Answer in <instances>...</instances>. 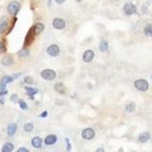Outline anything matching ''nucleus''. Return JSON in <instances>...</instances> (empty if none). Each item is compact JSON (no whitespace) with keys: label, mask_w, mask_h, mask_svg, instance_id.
I'll return each instance as SVG.
<instances>
[{"label":"nucleus","mask_w":152,"mask_h":152,"mask_svg":"<svg viewBox=\"0 0 152 152\" xmlns=\"http://www.w3.org/2000/svg\"><path fill=\"white\" fill-rule=\"evenodd\" d=\"M20 9V3L17 0H13L7 6V12L11 16H16Z\"/></svg>","instance_id":"1"},{"label":"nucleus","mask_w":152,"mask_h":152,"mask_svg":"<svg viewBox=\"0 0 152 152\" xmlns=\"http://www.w3.org/2000/svg\"><path fill=\"white\" fill-rule=\"evenodd\" d=\"M35 36H36V34L34 33L33 28L31 27L29 29L27 36H26V38H25V41H24L25 47H28V46H29L30 44H31V43L33 42V40H34V38H35Z\"/></svg>","instance_id":"5"},{"label":"nucleus","mask_w":152,"mask_h":152,"mask_svg":"<svg viewBox=\"0 0 152 152\" xmlns=\"http://www.w3.org/2000/svg\"><path fill=\"white\" fill-rule=\"evenodd\" d=\"M149 138H150V134H149V132L142 133L140 136L138 137V139H139V141L142 142V143H145V142H147V141H149Z\"/></svg>","instance_id":"18"},{"label":"nucleus","mask_w":152,"mask_h":152,"mask_svg":"<svg viewBox=\"0 0 152 152\" xmlns=\"http://www.w3.org/2000/svg\"><path fill=\"white\" fill-rule=\"evenodd\" d=\"M17 152H29V149H25V147H20V149H19V150Z\"/></svg>","instance_id":"30"},{"label":"nucleus","mask_w":152,"mask_h":152,"mask_svg":"<svg viewBox=\"0 0 152 152\" xmlns=\"http://www.w3.org/2000/svg\"><path fill=\"white\" fill-rule=\"evenodd\" d=\"M6 51V48L5 46L3 45V43L2 42H0V54L1 53H4Z\"/></svg>","instance_id":"29"},{"label":"nucleus","mask_w":152,"mask_h":152,"mask_svg":"<svg viewBox=\"0 0 152 152\" xmlns=\"http://www.w3.org/2000/svg\"><path fill=\"white\" fill-rule=\"evenodd\" d=\"M125 108H127V112H133L135 110V108H136V106H135L134 103H130L127 106V107H125Z\"/></svg>","instance_id":"26"},{"label":"nucleus","mask_w":152,"mask_h":152,"mask_svg":"<svg viewBox=\"0 0 152 152\" xmlns=\"http://www.w3.org/2000/svg\"><path fill=\"white\" fill-rule=\"evenodd\" d=\"M14 149V146H13L12 143L10 142H7L4 144L2 147V152H12Z\"/></svg>","instance_id":"16"},{"label":"nucleus","mask_w":152,"mask_h":152,"mask_svg":"<svg viewBox=\"0 0 152 152\" xmlns=\"http://www.w3.org/2000/svg\"><path fill=\"white\" fill-rule=\"evenodd\" d=\"M33 30H34V33L36 34V35H38V34H40L43 30H44V24L43 23H40V22H38V23H36L35 25L33 26Z\"/></svg>","instance_id":"11"},{"label":"nucleus","mask_w":152,"mask_h":152,"mask_svg":"<svg viewBox=\"0 0 152 152\" xmlns=\"http://www.w3.org/2000/svg\"><path fill=\"white\" fill-rule=\"evenodd\" d=\"M60 48L56 44L50 45L47 49V53L50 56H51V57H57V56L60 55Z\"/></svg>","instance_id":"4"},{"label":"nucleus","mask_w":152,"mask_h":152,"mask_svg":"<svg viewBox=\"0 0 152 152\" xmlns=\"http://www.w3.org/2000/svg\"><path fill=\"white\" fill-rule=\"evenodd\" d=\"M52 26L56 29H63L65 28V26H66V22H65V20L62 19L56 18L52 21Z\"/></svg>","instance_id":"6"},{"label":"nucleus","mask_w":152,"mask_h":152,"mask_svg":"<svg viewBox=\"0 0 152 152\" xmlns=\"http://www.w3.org/2000/svg\"><path fill=\"white\" fill-rule=\"evenodd\" d=\"M29 55V50L25 49V48L19 51V56L21 58H26V57H28Z\"/></svg>","instance_id":"22"},{"label":"nucleus","mask_w":152,"mask_h":152,"mask_svg":"<svg viewBox=\"0 0 152 152\" xmlns=\"http://www.w3.org/2000/svg\"><path fill=\"white\" fill-rule=\"evenodd\" d=\"M33 127H34V125L32 123H27L24 125V130L26 132H30L33 130Z\"/></svg>","instance_id":"25"},{"label":"nucleus","mask_w":152,"mask_h":152,"mask_svg":"<svg viewBox=\"0 0 152 152\" xmlns=\"http://www.w3.org/2000/svg\"><path fill=\"white\" fill-rule=\"evenodd\" d=\"M24 82L25 84H31L33 82V79L30 76H26L24 78Z\"/></svg>","instance_id":"27"},{"label":"nucleus","mask_w":152,"mask_h":152,"mask_svg":"<svg viewBox=\"0 0 152 152\" xmlns=\"http://www.w3.org/2000/svg\"><path fill=\"white\" fill-rule=\"evenodd\" d=\"M95 152H105V150H104V149H98Z\"/></svg>","instance_id":"33"},{"label":"nucleus","mask_w":152,"mask_h":152,"mask_svg":"<svg viewBox=\"0 0 152 152\" xmlns=\"http://www.w3.org/2000/svg\"><path fill=\"white\" fill-rule=\"evenodd\" d=\"M12 63H13V60L11 56H6L2 60V64L5 65V66H10Z\"/></svg>","instance_id":"19"},{"label":"nucleus","mask_w":152,"mask_h":152,"mask_svg":"<svg viewBox=\"0 0 152 152\" xmlns=\"http://www.w3.org/2000/svg\"><path fill=\"white\" fill-rule=\"evenodd\" d=\"M47 115H48V112H47V111H44V112H43L42 114L40 115L41 117H46Z\"/></svg>","instance_id":"32"},{"label":"nucleus","mask_w":152,"mask_h":152,"mask_svg":"<svg viewBox=\"0 0 152 152\" xmlns=\"http://www.w3.org/2000/svg\"><path fill=\"white\" fill-rule=\"evenodd\" d=\"M18 102H19V107H20L22 110H27V109H28V105H27V104H26V102L24 101V100L19 99Z\"/></svg>","instance_id":"24"},{"label":"nucleus","mask_w":152,"mask_h":152,"mask_svg":"<svg viewBox=\"0 0 152 152\" xmlns=\"http://www.w3.org/2000/svg\"><path fill=\"white\" fill-rule=\"evenodd\" d=\"M124 12L125 13V15L131 16L137 12V7H136V6L133 5V4H131V3L125 4V5L124 6Z\"/></svg>","instance_id":"8"},{"label":"nucleus","mask_w":152,"mask_h":152,"mask_svg":"<svg viewBox=\"0 0 152 152\" xmlns=\"http://www.w3.org/2000/svg\"><path fill=\"white\" fill-rule=\"evenodd\" d=\"M3 104H4V101H3V100H0V105H3Z\"/></svg>","instance_id":"34"},{"label":"nucleus","mask_w":152,"mask_h":152,"mask_svg":"<svg viewBox=\"0 0 152 152\" xmlns=\"http://www.w3.org/2000/svg\"><path fill=\"white\" fill-rule=\"evenodd\" d=\"M54 1L57 4H59V5H60V4H63L65 2V0H54Z\"/></svg>","instance_id":"31"},{"label":"nucleus","mask_w":152,"mask_h":152,"mask_svg":"<svg viewBox=\"0 0 152 152\" xmlns=\"http://www.w3.org/2000/svg\"><path fill=\"white\" fill-rule=\"evenodd\" d=\"M82 137L86 140H91L93 139L94 137V130L93 128H85L84 131L82 132Z\"/></svg>","instance_id":"7"},{"label":"nucleus","mask_w":152,"mask_h":152,"mask_svg":"<svg viewBox=\"0 0 152 152\" xmlns=\"http://www.w3.org/2000/svg\"><path fill=\"white\" fill-rule=\"evenodd\" d=\"M94 57V52L92 50H87L84 51V55H82V60H84V62L88 63V62H91L93 60Z\"/></svg>","instance_id":"9"},{"label":"nucleus","mask_w":152,"mask_h":152,"mask_svg":"<svg viewBox=\"0 0 152 152\" xmlns=\"http://www.w3.org/2000/svg\"><path fill=\"white\" fill-rule=\"evenodd\" d=\"M17 129H18V125L15 124V123H11L10 125H8L7 127V135L8 136H14L15 133L17 132Z\"/></svg>","instance_id":"10"},{"label":"nucleus","mask_w":152,"mask_h":152,"mask_svg":"<svg viewBox=\"0 0 152 152\" xmlns=\"http://www.w3.org/2000/svg\"><path fill=\"white\" fill-rule=\"evenodd\" d=\"M25 89H26V91H27V94H29V96L31 99H34V94H36L38 92V89L32 88V87H29V86L25 87Z\"/></svg>","instance_id":"17"},{"label":"nucleus","mask_w":152,"mask_h":152,"mask_svg":"<svg viewBox=\"0 0 152 152\" xmlns=\"http://www.w3.org/2000/svg\"><path fill=\"white\" fill-rule=\"evenodd\" d=\"M31 143H32V146L34 147H36V149H40L42 145V139L38 137H35L32 138Z\"/></svg>","instance_id":"14"},{"label":"nucleus","mask_w":152,"mask_h":152,"mask_svg":"<svg viewBox=\"0 0 152 152\" xmlns=\"http://www.w3.org/2000/svg\"><path fill=\"white\" fill-rule=\"evenodd\" d=\"M40 76L43 80L52 81V80L55 79V77H56V72L53 70H50V69H46V70H43L41 72Z\"/></svg>","instance_id":"2"},{"label":"nucleus","mask_w":152,"mask_h":152,"mask_svg":"<svg viewBox=\"0 0 152 152\" xmlns=\"http://www.w3.org/2000/svg\"><path fill=\"white\" fill-rule=\"evenodd\" d=\"M19 96H18V94H13L12 96H11V101L12 102H14V103H16L17 101H19Z\"/></svg>","instance_id":"28"},{"label":"nucleus","mask_w":152,"mask_h":152,"mask_svg":"<svg viewBox=\"0 0 152 152\" xmlns=\"http://www.w3.org/2000/svg\"><path fill=\"white\" fill-rule=\"evenodd\" d=\"M14 80V78H13V76H8V75H6V76H3V78L1 79V81H0V82L1 84H10V82Z\"/></svg>","instance_id":"21"},{"label":"nucleus","mask_w":152,"mask_h":152,"mask_svg":"<svg viewBox=\"0 0 152 152\" xmlns=\"http://www.w3.org/2000/svg\"><path fill=\"white\" fill-rule=\"evenodd\" d=\"M145 35L147 37H152V25H147L144 29Z\"/></svg>","instance_id":"23"},{"label":"nucleus","mask_w":152,"mask_h":152,"mask_svg":"<svg viewBox=\"0 0 152 152\" xmlns=\"http://www.w3.org/2000/svg\"><path fill=\"white\" fill-rule=\"evenodd\" d=\"M54 89H55L56 92L60 94H65V92H66V88H65V86L62 82H57L54 86Z\"/></svg>","instance_id":"12"},{"label":"nucleus","mask_w":152,"mask_h":152,"mask_svg":"<svg viewBox=\"0 0 152 152\" xmlns=\"http://www.w3.org/2000/svg\"><path fill=\"white\" fill-rule=\"evenodd\" d=\"M7 28H8V21L7 20L3 21V22L0 23V34L5 33L7 30Z\"/></svg>","instance_id":"20"},{"label":"nucleus","mask_w":152,"mask_h":152,"mask_svg":"<svg viewBox=\"0 0 152 152\" xmlns=\"http://www.w3.org/2000/svg\"><path fill=\"white\" fill-rule=\"evenodd\" d=\"M56 141H57V137L55 135H49L45 137L44 140L46 145H53L54 143H56Z\"/></svg>","instance_id":"13"},{"label":"nucleus","mask_w":152,"mask_h":152,"mask_svg":"<svg viewBox=\"0 0 152 152\" xmlns=\"http://www.w3.org/2000/svg\"><path fill=\"white\" fill-rule=\"evenodd\" d=\"M135 87H136L137 90L142 91V92H145L147 89H149V82H147L146 80L143 79H139L137 80L135 82Z\"/></svg>","instance_id":"3"},{"label":"nucleus","mask_w":152,"mask_h":152,"mask_svg":"<svg viewBox=\"0 0 152 152\" xmlns=\"http://www.w3.org/2000/svg\"><path fill=\"white\" fill-rule=\"evenodd\" d=\"M76 1H77V2H80V1H82V0H76Z\"/></svg>","instance_id":"35"},{"label":"nucleus","mask_w":152,"mask_h":152,"mask_svg":"<svg viewBox=\"0 0 152 152\" xmlns=\"http://www.w3.org/2000/svg\"><path fill=\"white\" fill-rule=\"evenodd\" d=\"M108 49H109V45H108V42L106 40H102L100 42L99 45V50L102 51V52H107Z\"/></svg>","instance_id":"15"}]
</instances>
